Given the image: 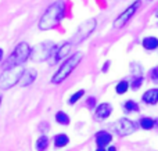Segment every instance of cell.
Returning <instances> with one entry per match:
<instances>
[{"mask_svg": "<svg viewBox=\"0 0 158 151\" xmlns=\"http://www.w3.org/2000/svg\"><path fill=\"white\" fill-rule=\"evenodd\" d=\"M64 11H65V4H64L63 0H58V2L53 3L46 10V13L42 15L40 21H39V29L49 31L56 28L60 24V19L63 18Z\"/></svg>", "mask_w": 158, "mask_h": 151, "instance_id": "obj_1", "label": "cell"}, {"mask_svg": "<svg viewBox=\"0 0 158 151\" xmlns=\"http://www.w3.org/2000/svg\"><path fill=\"white\" fill-rule=\"evenodd\" d=\"M82 58H83V53H81V51L74 53L69 58H67V60L63 63V65L58 68V71L54 74V76L52 78V82L56 83V85L64 82V80L71 75V72L79 65V63L82 61Z\"/></svg>", "mask_w": 158, "mask_h": 151, "instance_id": "obj_2", "label": "cell"}, {"mask_svg": "<svg viewBox=\"0 0 158 151\" xmlns=\"http://www.w3.org/2000/svg\"><path fill=\"white\" fill-rule=\"evenodd\" d=\"M31 46L25 42H21V43L17 44V47L14 49L13 54L6 60L4 63V68H13V67H17V65H22L25 61L29 58L31 55Z\"/></svg>", "mask_w": 158, "mask_h": 151, "instance_id": "obj_3", "label": "cell"}, {"mask_svg": "<svg viewBox=\"0 0 158 151\" xmlns=\"http://www.w3.org/2000/svg\"><path fill=\"white\" fill-rule=\"evenodd\" d=\"M24 69L25 68L22 65H17V67H13V68L4 69V72L0 76V89L7 90V89L13 88L15 83H18L22 76Z\"/></svg>", "mask_w": 158, "mask_h": 151, "instance_id": "obj_4", "label": "cell"}, {"mask_svg": "<svg viewBox=\"0 0 158 151\" xmlns=\"http://www.w3.org/2000/svg\"><path fill=\"white\" fill-rule=\"evenodd\" d=\"M54 51H57V46H54L50 42H46V43H39L38 46L33 47V50H31V55L33 61L36 63H42V61L47 60L50 55L54 54Z\"/></svg>", "mask_w": 158, "mask_h": 151, "instance_id": "obj_5", "label": "cell"}, {"mask_svg": "<svg viewBox=\"0 0 158 151\" xmlns=\"http://www.w3.org/2000/svg\"><path fill=\"white\" fill-rule=\"evenodd\" d=\"M142 6V3L137 0V2H135L133 4H131L128 8H125V11H122V13L118 15V18L115 19V22H114V28H122L123 25L126 24V22L129 21V19L132 18V17L136 14V11L139 10V7Z\"/></svg>", "mask_w": 158, "mask_h": 151, "instance_id": "obj_6", "label": "cell"}, {"mask_svg": "<svg viewBox=\"0 0 158 151\" xmlns=\"http://www.w3.org/2000/svg\"><path fill=\"white\" fill-rule=\"evenodd\" d=\"M96 25H97V21L96 19H89V21H85L83 24L79 27L77 35L74 36V43H81L82 40L87 38L93 31L96 29Z\"/></svg>", "mask_w": 158, "mask_h": 151, "instance_id": "obj_7", "label": "cell"}, {"mask_svg": "<svg viewBox=\"0 0 158 151\" xmlns=\"http://www.w3.org/2000/svg\"><path fill=\"white\" fill-rule=\"evenodd\" d=\"M115 130L119 136H128L135 132V124L128 118H121L115 125Z\"/></svg>", "mask_w": 158, "mask_h": 151, "instance_id": "obj_8", "label": "cell"}, {"mask_svg": "<svg viewBox=\"0 0 158 151\" xmlns=\"http://www.w3.org/2000/svg\"><path fill=\"white\" fill-rule=\"evenodd\" d=\"M111 141H112V136L108 132H106V130L97 132V135H96V144H97V147L106 149L107 146H110Z\"/></svg>", "mask_w": 158, "mask_h": 151, "instance_id": "obj_9", "label": "cell"}, {"mask_svg": "<svg viewBox=\"0 0 158 151\" xmlns=\"http://www.w3.org/2000/svg\"><path fill=\"white\" fill-rule=\"evenodd\" d=\"M36 71L32 68H27L24 69V72H22V76L21 79H19V82H21L22 88H27V86H29L31 83H33V80L36 79Z\"/></svg>", "mask_w": 158, "mask_h": 151, "instance_id": "obj_10", "label": "cell"}, {"mask_svg": "<svg viewBox=\"0 0 158 151\" xmlns=\"http://www.w3.org/2000/svg\"><path fill=\"white\" fill-rule=\"evenodd\" d=\"M112 112V107L111 104H108V103H101L100 105H97V108H96V116L100 119H106L108 118L110 115H111Z\"/></svg>", "mask_w": 158, "mask_h": 151, "instance_id": "obj_11", "label": "cell"}, {"mask_svg": "<svg viewBox=\"0 0 158 151\" xmlns=\"http://www.w3.org/2000/svg\"><path fill=\"white\" fill-rule=\"evenodd\" d=\"M142 99L146 104H150V105L157 104L158 103V88L148 89V90L142 96Z\"/></svg>", "mask_w": 158, "mask_h": 151, "instance_id": "obj_12", "label": "cell"}, {"mask_svg": "<svg viewBox=\"0 0 158 151\" xmlns=\"http://www.w3.org/2000/svg\"><path fill=\"white\" fill-rule=\"evenodd\" d=\"M142 46L144 47L146 50L153 51V50L158 49V39L154 38V36H147V38H144L142 40Z\"/></svg>", "mask_w": 158, "mask_h": 151, "instance_id": "obj_13", "label": "cell"}, {"mask_svg": "<svg viewBox=\"0 0 158 151\" xmlns=\"http://www.w3.org/2000/svg\"><path fill=\"white\" fill-rule=\"evenodd\" d=\"M71 46L72 43H64L63 46L60 47V49L56 51V55H54V63H58V61L61 60V58H64L67 54L69 53V50H71Z\"/></svg>", "mask_w": 158, "mask_h": 151, "instance_id": "obj_14", "label": "cell"}, {"mask_svg": "<svg viewBox=\"0 0 158 151\" xmlns=\"http://www.w3.org/2000/svg\"><path fill=\"white\" fill-rule=\"evenodd\" d=\"M69 143V137L64 133H60V135H56L54 136V146L61 149V147H65L67 144Z\"/></svg>", "mask_w": 158, "mask_h": 151, "instance_id": "obj_15", "label": "cell"}, {"mask_svg": "<svg viewBox=\"0 0 158 151\" xmlns=\"http://www.w3.org/2000/svg\"><path fill=\"white\" fill-rule=\"evenodd\" d=\"M154 125H156V121H154L153 118L144 116V118L140 119V126H142V129H144V130H150V129H153Z\"/></svg>", "mask_w": 158, "mask_h": 151, "instance_id": "obj_16", "label": "cell"}, {"mask_svg": "<svg viewBox=\"0 0 158 151\" xmlns=\"http://www.w3.org/2000/svg\"><path fill=\"white\" fill-rule=\"evenodd\" d=\"M123 110H125V112H136V111H139V105H137V103H135L133 100H128V101H125V104H123Z\"/></svg>", "mask_w": 158, "mask_h": 151, "instance_id": "obj_17", "label": "cell"}, {"mask_svg": "<svg viewBox=\"0 0 158 151\" xmlns=\"http://www.w3.org/2000/svg\"><path fill=\"white\" fill-rule=\"evenodd\" d=\"M47 147H49V139H47L46 136H40V137L38 139V141H36V150L44 151Z\"/></svg>", "mask_w": 158, "mask_h": 151, "instance_id": "obj_18", "label": "cell"}, {"mask_svg": "<svg viewBox=\"0 0 158 151\" xmlns=\"http://www.w3.org/2000/svg\"><path fill=\"white\" fill-rule=\"evenodd\" d=\"M129 86L131 85H129L128 80H121V82L115 86V92H117V94H125L126 92H128Z\"/></svg>", "mask_w": 158, "mask_h": 151, "instance_id": "obj_19", "label": "cell"}, {"mask_svg": "<svg viewBox=\"0 0 158 151\" xmlns=\"http://www.w3.org/2000/svg\"><path fill=\"white\" fill-rule=\"evenodd\" d=\"M56 121L60 125H69V116L67 115L64 111H58V112L56 114Z\"/></svg>", "mask_w": 158, "mask_h": 151, "instance_id": "obj_20", "label": "cell"}, {"mask_svg": "<svg viewBox=\"0 0 158 151\" xmlns=\"http://www.w3.org/2000/svg\"><path fill=\"white\" fill-rule=\"evenodd\" d=\"M83 94H85V90L83 89H81V90H78L77 93H74L72 94L71 97H69V100H68V104H75V103L77 101H79V99H81V97H83Z\"/></svg>", "mask_w": 158, "mask_h": 151, "instance_id": "obj_21", "label": "cell"}, {"mask_svg": "<svg viewBox=\"0 0 158 151\" xmlns=\"http://www.w3.org/2000/svg\"><path fill=\"white\" fill-rule=\"evenodd\" d=\"M142 83H143V76L142 78H133L132 83H129V85H131L133 89H137V88H140V86H142Z\"/></svg>", "mask_w": 158, "mask_h": 151, "instance_id": "obj_22", "label": "cell"}, {"mask_svg": "<svg viewBox=\"0 0 158 151\" xmlns=\"http://www.w3.org/2000/svg\"><path fill=\"white\" fill-rule=\"evenodd\" d=\"M150 76H151V80L153 82H158V67H154L153 69L150 71Z\"/></svg>", "mask_w": 158, "mask_h": 151, "instance_id": "obj_23", "label": "cell"}, {"mask_svg": "<svg viewBox=\"0 0 158 151\" xmlns=\"http://www.w3.org/2000/svg\"><path fill=\"white\" fill-rule=\"evenodd\" d=\"M94 105H96V97H89V99L86 100V107L94 108Z\"/></svg>", "mask_w": 158, "mask_h": 151, "instance_id": "obj_24", "label": "cell"}, {"mask_svg": "<svg viewBox=\"0 0 158 151\" xmlns=\"http://www.w3.org/2000/svg\"><path fill=\"white\" fill-rule=\"evenodd\" d=\"M108 67H110V61H107V63L104 64V67H103V69H101V71H103V72H107V71H108Z\"/></svg>", "mask_w": 158, "mask_h": 151, "instance_id": "obj_25", "label": "cell"}, {"mask_svg": "<svg viewBox=\"0 0 158 151\" xmlns=\"http://www.w3.org/2000/svg\"><path fill=\"white\" fill-rule=\"evenodd\" d=\"M107 151H117V147H115V146H108Z\"/></svg>", "mask_w": 158, "mask_h": 151, "instance_id": "obj_26", "label": "cell"}, {"mask_svg": "<svg viewBox=\"0 0 158 151\" xmlns=\"http://www.w3.org/2000/svg\"><path fill=\"white\" fill-rule=\"evenodd\" d=\"M96 151H107L106 149H101V147H97V150H96Z\"/></svg>", "mask_w": 158, "mask_h": 151, "instance_id": "obj_27", "label": "cell"}, {"mask_svg": "<svg viewBox=\"0 0 158 151\" xmlns=\"http://www.w3.org/2000/svg\"><path fill=\"white\" fill-rule=\"evenodd\" d=\"M2 58H3V50L0 49V61H2Z\"/></svg>", "mask_w": 158, "mask_h": 151, "instance_id": "obj_28", "label": "cell"}, {"mask_svg": "<svg viewBox=\"0 0 158 151\" xmlns=\"http://www.w3.org/2000/svg\"><path fill=\"white\" fill-rule=\"evenodd\" d=\"M0 104H2V96H0Z\"/></svg>", "mask_w": 158, "mask_h": 151, "instance_id": "obj_29", "label": "cell"}, {"mask_svg": "<svg viewBox=\"0 0 158 151\" xmlns=\"http://www.w3.org/2000/svg\"><path fill=\"white\" fill-rule=\"evenodd\" d=\"M156 15H157V17H158V10H157V13H156Z\"/></svg>", "mask_w": 158, "mask_h": 151, "instance_id": "obj_30", "label": "cell"}]
</instances>
